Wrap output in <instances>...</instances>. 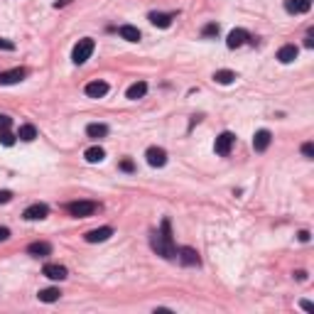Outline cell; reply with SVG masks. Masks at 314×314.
I'll return each instance as SVG.
<instances>
[{
	"instance_id": "6da1fadb",
	"label": "cell",
	"mask_w": 314,
	"mask_h": 314,
	"mask_svg": "<svg viewBox=\"0 0 314 314\" xmlns=\"http://www.w3.org/2000/svg\"><path fill=\"white\" fill-rule=\"evenodd\" d=\"M150 243H152V250H155L157 255H162V258H167V260L177 258V246H175V241H172V223H169V219H162L160 233H152Z\"/></svg>"
},
{
	"instance_id": "7a4b0ae2",
	"label": "cell",
	"mask_w": 314,
	"mask_h": 314,
	"mask_svg": "<svg viewBox=\"0 0 314 314\" xmlns=\"http://www.w3.org/2000/svg\"><path fill=\"white\" fill-rule=\"evenodd\" d=\"M94 49H96V42L91 37H83V40L76 42V47L71 52V62L74 64H86L91 59V54H94Z\"/></svg>"
},
{
	"instance_id": "3957f363",
	"label": "cell",
	"mask_w": 314,
	"mask_h": 314,
	"mask_svg": "<svg viewBox=\"0 0 314 314\" xmlns=\"http://www.w3.org/2000/svg\"><path fill=\"white\" fill-rule=\"evenodd\" d=\"M67 211L74 219H89L98 211V204L96 202H71V204H67Z\"/></svg>"
},
{
	"instance_id": "277c9868",
	"label": "cell",
	"mask_w": 314,
	"mask_h": 314,
	"mask_svg": "<svg viewBox=\"0 0 314 314\" xmlns=\"http://www.w3.org/2000/svg\"><path fill=\"white\" fill-rule=\"evenodd\" d=\"M233 145H236V135L226 130V133H221V135L216 137V142H214V150H216V155L226 157V155H231Z\"/></svg>"
},
{
	"instance_id": "5b68a950",
	"label": "cell",
	"mask_w": 314,
	"mask_h": 314,
	"mask_svg": "<svg viewBox=\"0 0 314 314\" xmlns=\"http://www.w3.org/2000/svg\"><path fill=\"white\" fill-rule=\"evenodd\" d=\"M177 258L182 265H187V268H194V265H202V258H199V253L194 250V248L184 246L177 250Z\"/></svg>"
},
{
	"instance_id": "8992f818",
	"label": "cell",
	"mask_w": 314,
	"mask_h": 314,
	"mask_svg": "<svg viewBox=\"0 0 314 314\" xmlns=\"http://www.w3.org/2000/svg\"><path fill=\"white\" fill-rule=\"evenodd\" d=\"M22 216H25L27 221H42V219L49 216V206L47 204H30Z\"/></svg>"
},
{
	"instance_id": "52a82bcc",
	"label": "cell",
	"mask_w": 314,
	"mask_h": 314,
	"mask_svg": "<svg viewBox=\"0 0 314 314\" xmlns=\"http://www.w3.org/2000/svg\"><path fill=\"white\" fill-rule=\"evenodd\" d=\"M42 275L44 277H49V280H67V268L64 265H59V263H47L44 268H42Z\"/></svg>"
},
{
	"instance_id": "ba28073f",
	"label": "cell",
	"mask_w": 314,
	"mask_h": 314,
	"mask_svg": "<svg viewBox=\"0 0 314 314\" xmlns=\"http://www.w3.org/2000/svg\"><path fill=\"white\" fill-rule=\"evenodd\" d=\"M145 157H148V164L150 167H164L167 164V152L162 150V148H148V152H145Z\"/></svg>"
},
{
	"instance_id": "9c48e42d",
	"label": "cell",
	"mask_w": 314,
	"mask_h": 314,
	"mask_svg": "<svg viewBox=\"0 0 314 314\" xmlns=\"http://www.w3.org/2000/svg\"><path fill=\"white\" fill-rule=\"evenodd\" d=\"M110 236H113V229L110 226H101V229L89 231L83 238H86V243H103V241H108Z\"/></svg>"
},
{
	"instance_id": "30bf717a",
	"label": "cell",
	"mask_w": 314,
	"mask_h": 314,
	"mask_svg": "<svg viewBox=\"0 0 314 314\" xmlns=\"http://www.w3.org/2000/svg\"><path fill=\"white\" fill-rule=\"evenodd\" d=\"M25 69H10V71H0V86H10V83H17L25 79Z\"/></svg>"
},
{
	"instance_id": "8fae6325",
	"label": "cell",
	"mask_w": 314,
	"mask_h": 314,
	"mask_svg": "<svg viewBox=\"0 0 314 314\" xmlns=\"http://www.w3.org/2000/svg\"><path fill=\"white\" fill-rule=\"evenodd\" d=\"M250 40V35H248L246 30H233L231 35H229V40H226V47H229V49H238V47H243V44H246V42Z\"/></svg>"
},
{
	"instance_id": "7c38bea8",
	"label": "cell",
	"mask_w": 314,
	"mask_h": 314,
	"mask_svg": "<svg viewBox=\"0 0 314 314\" xmlns=\"http://www.w3.org/2000/svg\"><path fill=\"white\" fill-rule=\"evenodd\" d=\"M285 10L292 15H302L312 10V0H285Z\"/></svg>"
},
{
	"instance_id": "4fadbf2b",
	"label": "cell",
	"mask_w": 314,
	"mask_h": 314,
	"mask_svg": "<svg viewBox=\"0 0 314 314\" xmlns=\"http://www.w3.org/2000/svg\"><path fill=\"white\" fill-rule=\"evenodd\" d=\"M270 142H273L270 130H258V133L253 135V148H255V152H265L270 148Z\"/></svg>"
},
{
	"instance_id": "5bb4252c",
	"label": "cell",
	"mask_w": 314,
	"mask_h": 314,
	"mask_svg": "<svg viewBox=\"0 0 314 314\" xmlns=\"http://www.w3.org/2000/svg\"><path fill=\"white\" fill-rule=\"evenodd\" d=\"M27 253L35 255V258H44V255L52 253V243H47V241H35V243L27 246Z\"/></svg>"
},
{
	"instance_id": "9a60e30c",
	"label": "cell",
	"mask_w": 314,
	"mask_h": 314,
	"mask_svg": "<svg viewBox=\"0 0 314 314\" xmlns=\"http://www.w3.org/2000/svg\"><path fill=\"white\" fill-rule=\"evenodd\" d=\"M86 96H91V98H103V96L108 94V83L106 81H91L86 83Z\"/></svg>"
},
{
	"instance_id": "2e32d148",
	"label": "cell",
	"mask_w": 314,
	"mask_h": 314,
	"mask_svg": "<svg viewBox=\"0 0 314 314\" xmlns=\"http://www.w3.org/2000/svg\"><path fill=\"white\" fill-rule=\"evenodd\" d=\"M172 20H175V13H150V22L155 27L167 30L172 25Z\"/></svg>"
},
{
	"instance_id": "e0dca14e",
	"label": "cell",
	"mask_w": 314,
	"mask_h": 314,
	"mask_svg": "<svg viewBox=\"0 0 314 314\" xmlns=\"http://www.w3.org/2000/svg\"><path fill=\"white\" fill-rule=\"evenodd\" d=\"M148 94V83L145 81H135L128 86V91H125V98H130V101H137V98H142V96Z\"/></svg>"
},
{
	"instance_id": "ac0fdd59",
	"label": "cell",
	"mask_w": 314,
	"mask_h": 314,
	"mask_svg": "<svg viewBox=\"0 0 314 314\" xmlns=\"http://www.w3.org/2000/svg\"><path fill=\"white\" fill-rule=\"evenodd\" d=\"M300 54V49L295 47V44H285V47H280V52H277V59L282 62V64H290V62H295Z\"/></svg>"
},
{
	"instance_id": "d6986e66",
	"label": "cell",
	"mask_w": 314,
	"mask_h": 314,
	"mask_svg": "<svg viewBox=\"0 0 314 314\" xmlns=\"http://www.w3.org/2000/svg\"><path fill=\"white\" fill-rule=\"evenodd\" d=\"M86 135L91 137V140H101V137L108 135V125H103V123H91V125H86Z\"/></svg>"
},
{
	"instance_id": "ffe728a7",
	"label": "cell",
	"mask_w": 314,
	"mask_h": 314,
	"mask_svg": "<svg viewBox=\"0 0 314 314\" xmlns=\"http://www.w3.org/2000/svg\"><path fill=\"white\" fill-rule=\"evenodd\" d=\"M214 81L221 83V86H229V83L236 81V71H231V69H219V71L214 74Z\"/></svg>"
},
{
	"instance_id": "44dd1931",
	"label": "cell",
	"mask_w": 314,
	"mask_h": 314,
	"mask_svg": "<svg viewBox=\"0 0 314 314\" xmlns=\"http://www.w3.org/2000/svg\"><path fill=\"white\" fill-rule=\"evenodd\" d=\"M40 302H47V304H52V302H56L59 297H62V290L59 287H47V290H40Z\"/></svg>"
},
{
	"instance_id": "7402d4cb",
	"label": "cell",
	"mask_w": 314,
	"mask_h": 314,
	"mask_svg": "<svg viewBox=\"0 0 314 314\" xmlns=\"http://www.w3.org/2000/svg\"><path fill=\"white\" fill-rule=\"evenodd\" d=\"M83 157H86V162L96 164V162H101V160L106 157V152H103V148H98V145H94V148H89V150L83 152Z\"/></svg>"
},
{
	"instance_id": "603a6c76",
	"label": "cell",
	"mask_w": 314,
	"mask_h": 314,
	"mask_svg": "<svg viewBox=\"0 0 314 314\" xmlns=\"http://www.w3.org/2000/svg\"><path fill=\"white\" fill-rule=\"evenodd\" d=\"M118 32H121V37L128 42H140V30L133 27V25H121Z\"/></svg>"
},
{
	"instance_id": "cb8c5ba5",
	"label": "cell",
	"mask_w": 314,
	"mask_h": 314,
	"mask_svg": "<svg viewBox=\"0 0 314 314\" xmlns=\"http://www.w3.org/2000/svg\"><path fill=\"white\" fill-rule=\"evenodd\" d=\"M17 137H20V140H25V142H32V140L37 137V128H35L32 123L20 125V133H17Z\"/></svg>"
},
{
	"instance_id": "d4e9b609",
	"label": "cell",
	"mask_w": 314,
	"mask_h": 314,
	"mask_svg": "<svg viewBox=\"0 0 314 314\" xmlns=\"http://www.w3.org/2000/svg\"><path fill=\"white\" fill-rule=\"evenodd\" d=\"M202 35H204V37H219V25H216V22H209V25H204Z\"/></svg>"
},
{
	"instance_id": "484cf974",
	"label": "cell",
	"mask_w": 314,
	"mask_h": 314,
	"mask_svg": "<svg viewBox=\"0 0 314 314\" xmlns=\"http://www.w3.org/2000/svg\"><path fill=\"white\" fill-rule=\"evenodd\" d=\"M15 137H17V135H13L10 130H0V142H3L5 148H10V145H15Z\"/></svg>"
},
{
	"instance_id": "4316f807",
	"label": "cell",
	"mask_w": 314,
	"mask_h": 314,
	"mask_svg": "<svg viewBox=\"0 0 314 314\" xmlns=\"http://www.w3.org/2000/svg\"><path fill=\"white\" fill-rule=\"evenodd\" d=\"M10 125H13V118L5 116V113H0V130H10Z\"/></svg>"
},
{
	"instance_id": "83f0119b",
	"label": "cell",
	"mask_w": 314,
	"mask_h": 314,
	"mask_svg": "<svg viewBox=\"0 0 314 314\" xmlns=\"http://www.w3.org/2000/svg\"><path fill=\"white\" fill-rule=\"evenodd\" d=\"M118 167H121L123 172H135V162H133V160H128V157H125V160H121V164H118Z\"/></svg>"
},
{
	"instance_id": "f1b7e54d",
	"label": "cell",
	"mask_w": 314,
	"mask_h": 314,
	"mask_svg": "<svg viewBox=\"0 0 314 314\" xmlns=\"http://www.w3.org/2000/svg\"><path fill=\"white\" fill-rule=\"evenodd\" d=\"M302 155H304L307 160H312L314 157V145L312 142H304V145H302Z\"/></svg>"
},
{
	"instance_id": "f546056e",
	"label": "cell",
	"mask_w": 314,
	"mask_h": 314,
	"mask_svg": "<svg viewBox=\"0 0 314 314\" xmlns=\"http://www.w3.org/2000/svg\"><path fill=\"white\" fill-rule=\"evenodd\" d=\"M13 199V191H8V189H0V204H8Z\"/></svg>"
},
{
	"instance_id": "4dcf8cb0",
	"label": "cell",
	"mask_w": 314,
	"mask_h": 314,
	"mask_svg": "<svg viewBox=\"0 0 314 314\" xmlns=\"http://www.w3.org/2000/svg\"><path fill=\"white\" fill-rule=\"evenodd\" d=\"M304 47H307V49H312L314 47V32H307V37H304Z\"/></svg>"
},
{
	"instance_id": "1f68e13d",
	"label": "cell",
	"mask_w": 314,
	"mask_h": 314,
	"mask_svg": "<svg viewBox=\"0 0 314 314\" xmlns=\"http://www.w3.org/2000/svg\"><path fill=\"white\" fill-rule=\"evenodd\" d=\"M0 49H5V52H13L15 44H13V42H8V40H0Z\"/></svg>"
},
{
	"instance_id": "d6a6232c",
	"label": "cell",
	"mask_w": 314,
	"mask_h": 314,
	"mask_svg": "<svg viewBox=\"0 0 314 314\" xmlns=\"http://www.w3.org/2000/svg\"><path fill=\"white\" fill-rule=\"evenodd\" d=\"M8 238H10V229L0 226V243H3V241H8Z\"/></svg>"
},
{
	"instance_id": "836d02e7",
	"label": "cell",
	"mask_w": 314,
	"mask_h": 314,
	"mask_svg": "<svg viewBox=\"0 0 314 314\" xmlns=\"http://www.w3.org/2000/svg\"><path fill=\"white\" fill-rule=\"evenodd\" d=\"M300 304H302V309H307V312H312V309H314V304H312V302H307V300H302Z\"/></svg>"
},
{
	"instance_id": "e575fe53",
	"label": "cell",
	"mask_w": 314,
	"mask_h": 314,
	"mask_svg": "<svg viewBox=\"0 0 314 314\" xmlns=\"http://www.w3.org/2000/svg\"><path fill=\"white\" fill-rule=\"evenodd\" d=\"M297 238H300L302 243H307V241H309V231H300V236H297Z\"/></svg>"
},
{
	"instance_id": "d590c367",
	"label": "cell",
	"mask_w": 314,
	"mask_h": 314,
	"mask_svg": "<svg viewBox=\"0 0 314 314\" xmlns=\"http://www.w3.org/2000/svg\"><path fill=\"white\" fill-rule=\"evenodd\" d=\"M69 3H71V0H56V3H54V8H62V5H69Z\"/></svg>"
}]
</instances>
